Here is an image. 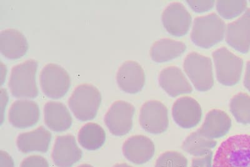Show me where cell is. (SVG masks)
Returning <instances> with one entry per match:
<instances>
[{
	"instance_id": "6da1fadb",
	"label": "cell",
	"mask_w": 250,
	"mask_h": 167,
	"mask_svg": "<svg viewBox=\"0 0 250 167\" xmlns=\"http://www.w3.org/2000/svg\"><path fill=\"white\" fill-rule=\"evenodd\" d=\"M213 167H250V135L229 137L216 150Z\"/></svg>"
},
{
	"instance_id": "7a4b0ae2",
	"label": "cell",
	"mask_w": 250,
	"mask_h": 167,
	"mask_svg": "<svg viewBox=\"0 0 250 167\" xmlns=\"http://www.w3.org/2000/svg\"><path fill=\"white\" fill-rule=\"evenodd\" d=\"M226 24L215 13L194 20L191 39L196 46L209 49L224 38Z\"/></svg>"
},
{
	"instance_id": "3957f363",
	"label": "cell",
	"mask_w": 250,
	"mask_h": 167,
	"mask_svg": "<svg viewBox=\"0 0 250 167\" xmlns=\"http://www.w3.org/2000/svg\"><path fill=\"white\" fill-rule=\"evenodd\" d=\"M38 62L28 60L12 69L9 88L13 96L23 99H33L39 95L36 82Z\"/></svg>"
},
{
	"instance_id": "277c9868",
	"label": "cell",
	"mask_w": 250,
	"mask_h": 167,
	"mask_svg": "<svg viewBox=\"0 0 250 167\" xmlns=\"http://www.w3.org/2000/svg\"><path fill=\"white\" fill-rule=\"evenodd\" d=\"M102 102L100 91L91 84H82L73 93L68 105L77 119L91 121L97 116Z\"/></svg>"
},
{
	"instance_id": "5b68a950",
	"label": "cell",
	"mask_w": 250,
	"mask_h": 167,
	"mask_svg": "<svg viewBox=\"0 0 250 167\" xmlns=\"http://www.w3.org/2000/svg\"><path fill=\"white\" fill-rule=\"evenodd\" d=\"M184 68L196 90L206 92L214 85L213 66L209 57L193 52L185 59Z\"/></svg>"
},
{
	"instance_id": "8992f818",
	"label": "cell",
	"mask_w": 250,
	"mask_h": 167,
	"mask_svg": "<svg viewBox=\"0 0 250 167\" xmlns=\"http://www.w3.org/2000/svg\"><path fill=\"white\" fill-rule=\"evenodd\" d=\"M216 77L220 84L226 86L236 85L242 76L243 60L236 56L225 47L213 53Z\"/></svg>"
},
{
	"instance_id": "52a82bcc",
	"label": "cell",
	"mask_w": 250,
	"mask_h": 167,
	"mask_svg": "<svg viewBox=\"0 0 250 167\" xmlns=\"http://www.w3.org/2000/svg\"><path fill=\"white\" fill-rule=\"evenodd\" d=\"M42 91L47 97L60 99L66 94L70 88V75L62 66L49 64L44 67L40 75Z\"/></svg>"
},
{
	"instance_id": "ba28073f",
	"label": "cell",
	"mask_w": 250,
	"mask_h": 167,
	"mask_svg": "<svg viewBox=\"0 0 250 167\" xmlns=\"http://www.w3.org/2000/svg\"><path fill=\"white\" fill-rule=\"evenodd\" d=\"M139 120L141 127L147 132L160 134L168 128V109L160 101L146 102L141 109Z\"/></svg>"
},
{
	"instance_id": "9c48e42d",
	"label": "cell",
	"mask_w": 250,
	"mask_h": 167,
	"mask_svg": "<svg viewBox=\"0 0 250 167\" xmlns=\"http://www.w3.org/2000/svg\"><path fill=\"white\" fill-rule=\"evenodd\" d=\"M135 109L132 104L124 101L115 102L104 117V122L110 132L115 136H124L133 128Z\"/></svg>"
},
{
	"instance_id": "30bf717a",
	"label": "cell",
	"mask_w": 250,
	"mask_h": 167,
	"mask_svg": "<svg viewBox=\"0 0 250 167\" xmlns=\"http://www.w3.org/2000/svg\"><path fill=\"white\" fill-rule=\"evenodd\" d=\"M162 21L169 34L182 37L188 32L192 18L184 4L174 2L165 8L162 13Z\"/></svg>"
},
{
	"instance_id": "8fae6325",
	"label": "cell",
	"mask_w": 250,
	"mask_h": 167,
	"mask_svg": "<svg viewBox=\"0 0 250 167\" xmlns=\"http://www.w3.org/2000/svg\"><path fill=\"white\" fill-rule=\"evenodd\" d=\"M172 116L176 124L180 128L188 129L193 128L202 120V107L193 98L180 97L173 104Z\"/></svg>"
},
{
	"instance_id": "7c38bea8",
	"label": "cell",
	"mask_w": 250,
	"mask_h": 167,
	"mask_svg": "<svg viewBox=\"0 0 250 167\" xmlns=\"http://www.w3.org/2000/svg\"><path fill=\"white\" fill-rule=\"evenodd\" d=\"M226 41L229 46L243 54L250 50V9L240 19L227 25Z\"/></svg>"
},
{
	"instance_id": "4fadbf2b",
	"label": "cell",
	"mask_w": 250,
	"mask_h": 167,
	"mask_svg": "<svg viewBox=\"0 0 250 167\" xmlns=\"http://www.w3.org/2000/svg\"><path fill=\"white\" fill-rule=\"evenodd\" d=\"M155 147L152 140L143 135L129 138L123 146V153L127 160L137 165L146 164L153 157Z\"/></svg>"
},
{
	"instance_id": "5bb4252c",
	"label": "cell",
	"mask_w": 250,
	"mask_h": 167,
	"mask_svg": "<svg viewBox=\"0 0 250 167\" xmlns=\"http://www.w3.org/2000/svg\"><path fill=\"white\" fill-rule=\"evenodd\" d=\"M82 151L78 148L74 136L57 137L52 152V159L58 167H71L82 159Z\"/></svg>"
},
{
	"instance_id": "9a60e30c",
	"label": "cell",
	"mask_w": 250,
	"mask_h": 167,
	"mask_svg": "<svg viewBox=\"0 0 250 167\" xmlns=\"http://www.w3.org/2000/svg\"><path fill=\"white\" fill-rule=\"evenodd\" d=\"M117 81L119 88L128 93L140 92L145 83L144 69L137 62H124L118 71Z\"/></svg>"
},
{
	"instance_id": "2e32d148",
	"label": "cell",
	"mask_w": 250,
	"mask_h": 167,
	"mask_svg": "<svg viewBox=\"0 0 250 167\" xmlns=\"http://www.w3.org/2000/svg\"><path fill=\"white\" fill-rule=\"evenodd\" d=\"M40 109L34 101L19 100L14 102L9 112V121L16 128L34 126L40 119Z\"/></svg>"
},
{
	"instance_id": "e0dca14e",
	"label": "cell",
	"mask_w": 250,
	"mask_h": 167,
	"mask_svg": "<svg viewBox=\"0 0 250 167\" xmlns=\"http://www.w3.org/2000/svg\"><path fill=\"white\" fill-rule=\"evenodd\" d=\"M159 83L163 90L172 97L193 91L184 73L176 66H169L161 71Z\"/></svg>"
},
{
	"instance_id": "ac0fdd59",
	"label": "cell",
	"mask_w": 250,
	"mask_h": 167,
	"mask_svg": "<svg viewBox=\"0 0 250 167\" xmlns=\"http://www.w3.org/2000/svg\"><path fill=\"white\" fill-rule=\"evenodd\" d=\"M28 44L25 37L20 31L8 29L0 35V51L6 58L18 59L26 55Z\"/></svg>"
},
{
	"instance_id": "d6986e66",
	"label": "cell",
	"mask_w": 250,
	"mask_h": 167,
	"mask_svg": "<svg viewBox=\"0 0 250 167\" xmlns=\"http://www.w3.org/2000/svg\"><path fill=\"white\" fill-rule=\"evenodd\" d=\"M231 128V119L229 115L220 109H213L207 113L199 130L205 137L214 140L224 137Z\"/></svg>"
},
{
	"instance_id": "ffe728a7",
	"label": "cell",
	"mask_w": 250,
	"mask_h": 167,
	"mask_svg": "<svg viewBox=\"0 0 250 167\" xmlns=\"http://www.w3.org/2000/svg\"><path fill=\"white\" fill-rule=\"evenodd\" d=\"M51 140L50 131L42 126L31 132L19 135L17 144L19 150L22 153H45L48 150Z\"/></svg>"
},
{
	"instance_id": "44dd1931",
	"label": "cell",
	"mask_w": 250,
	"mask_h": 167,
	"mask_svg": "<svg viewBox=\"0 0 250 167\" xmlns=\"http://www.w3.org/2000/svg\"><path fill=\"white\" fill-rule=\"evenodd\" d=\"M44 122L49 128L57 132L68 130L72 125L70 111L63 104L49 102L44 108Z\"/></svg>"
},
{
	"instance_id": "7402d4cb",
	"label": "cell",
	"mask_w": 250,
	"mask_h": 167,
	"mask_svg": "<svg viewBox=\"0 0 250 167\" xmlns=\"http://www.w3.org/2000/svg\"><path fill=\"white\" fill-rule=\"evenodd\" d=\"M187 50V46L182 41L171 39H162L156 41L151 47L150 56L153 61L162 62L178 58Z\"/></svg>"
},
{
	"instance_id": "603a6c76",
	"label": "cell",
	"mask_w": 250,
	"mask_h": 167,
	"mask_svg": "<svg viewBox=\"0 0 250 167\" xmlns=\"http://www.w3.org/2000/svg\"><path fill=\"white\" fill-rule=\"evenodd\" d=\"M216 144L217 143L215 140L205 137L198 129L186 138L182 148L188 154L196 157H201L211 152L212 150L215 148Z\"/></svg>"
},
{
	"instance_id": "cb8c5ba5",
	"label": "cell",
	"mask_w": 250,
	"mask_h": 167,
	"mask_svg": "<svg viewBox=\"0 0 250 167\" xmlns=\"http://www.w3.org/2000/svg\"><path fill=\"white\" fill-rule=\"evenodd\" d=\"M106 140V133L100 125L88 123L80 129L78 141L83 148L96 150L102 148Z\"/></svg>"
},
{
	"instance_id": "d4e9b609",
	"label": "cell",
	"mask_w": 250,
	"mask_h": 167,
	"mask_svg": "<svg viewBox=\"0 0 250 167\" xmlns=\"http://www.w3.org/2000/svg\"><path fill=\"white\" fill-rule=\"evenodd\" d=\"M229 109L238 123L250 124V96L247 93H241L234 95L229 104Z\"/></svg>"
},
{
	"instance_id": "484cf974",
	"label": "cell",
	"mask_w": 250,
	"mask_h": 167,
	"mask_svg": "<svg viewBox=\"0 0 250 167\" xmlns=\"http://www.w3.org/2000/svg\"><path fill=\"white\" fill-rule=\"evenodd\" d=\"M247 8V2L240 1H223L219 0L216 3V10L223 19H231L238 17Z\"/></svg>"
},
{
	"instance_id": "4316f807",
	"label": "cell",
	"mask_w": 250,
	"mask_h": 167,
	"mask_svg": "<svg viewBox=\"0 0 250 167\" xmlns=\"http://www.w3.org/2000/svg\"><path fill=\"white\" fill-rule=\"evenodd\" d=\"M155 167H188V160L176 151H167L156 160Z\"/></svg>"
},
{
	"instance_id": "83f0119b",
	"label": "cell",
	"mask_w": 250,
	"mask_h": 167,
	"mask_svg": "<svg viewBox=\"0 0 250 167\" xmlns=\"http://www.w3.org/2000/svg\"><path fill=\"white\" fill-rule=\"evenodd\" d=\"M188 5L194 11L198 13H202L211 10L215 4V1L209 0V1H187Z\"/></svg>"
},
{
	"instance_id": "f1b7e54d",
	"label": "cell",
	"mask_w": 250,
	"mask_h": 167,
	"mask_svg": "<svg viewBox=\"0 0 250 167\" xmlns=\"http://www.w3.org/2000/svg\"><path fill=\"white\" fill-rule=\"evenodd\" d=\"M20 167H49V164L42 156L33 155L24 159Z\"/></svg>"
},
{
	"instance_id": "f546056e",
	"label": "cell",
	"mask_w": 250,
	"mask_h": 167,
	"mask_svg": "<svg viewBox=\"0 0 250 167\" xmlns=\"http://www.w3.org/2000/svg\"><path fill=\"white\" fill-rule=\"evenodd\" d=\"M213 153L211 152L203 157L194 158L191 167H213Z\"/></svg>"
},
{
	"instance_id": "4dcf8cb0",
	"label": "cell",
	"mask_w": 250,
	"mask_h": 167,
	"mask_svg": "<svg viewBox=\"0 0 250 167\" xmlns=\"http://www.w3.org/2000/svg\"><path fill=\"white\" fill-rule=\"evenodd\" d=\"M0 160L1 167H15L14 161L7 152L1 150L0 152Z\"/></svg>"
},
{
	"instance_id": "1f68e13d",
	"label": "cell",
	"mask_w": 250,
	"mask_h": 167,
	"mask_svg": "<svg viewBox=\"0 0 250 167\" xmlns=\"http://www.w3.org/2000/svg\"><path fill=\"white\" fill-rule=\"evenodd\" d=\"M244 86L250 92V61L247 62L246 73L244 79Z\"/></svg>"
},
{
	"instance_id": "d6a6232c",
	"label": "cell",
	"mask_w": 250,
	"mask_h": 167,
	"mask_svg": "<svg viewBox=\"0 0 250 167\" xmlns=\"http://www.w3.org/2000/svg\"><path fill=\"white\" fill-rule=\"evenodd\" d=\"M113 167H133L126 164H118L115 165Z\"/></svg>"
},
{
	"instance_id": "836d02e7",
	"label": "cell",
	"mask_w": 250,
	"mask_h": 167,
	"mask_svg": "<svg viewBox=\"0 0 250 167\" xmlns=\"http://www.w3.org/2000/svg\"><path fill=\"white\" fill-rule=\"evenodd\" d=\"M78 167H93L90 166V165H89V164H83V165H81V166Z\"/></svg>"
}]
</instances>
